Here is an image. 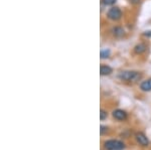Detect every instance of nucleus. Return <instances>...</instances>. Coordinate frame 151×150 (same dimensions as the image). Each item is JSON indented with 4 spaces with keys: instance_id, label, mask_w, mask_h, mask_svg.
I'll use <instances>...</instances> for the list:
<instances>
[{
    "instance_id": "1",
    "label": "nucleus",
    "mask_w": 151,
    "mask_h": 150,
    "mask_svg": "<svg viewBox=\"0 0 151 150\" xmlns=\"http://www.w3.org/2000/svg\"><path fill=\"white\" fill-rule=\"evenodd\" d=\"M142 75L135 71H124L118 75V78L125 82H136L139 81Z\"/></svg>"
},
{
    "instance_id": "4",
    "label": "nucleus",
    "mask_w": 151,
    "mask_h": 150,
    "mask_svg": "<svg viewBox=\"0 0 151 150\" xmlns=\"http://www.w3.org/2000/svg\"><path fill=\"white\" fill-rule=\"evenodd\" d=\"M135 137H136V140H137L138 143L140 145H142V146H148V145H149V140H148L147 136H146L144 133L137 132L135 134Z\"/></svg>"
},
{
    "instance_id": "13",
    "label": "nucleus",
    "mask_w": 151,
    "mask_h": 150,
    "mask_svg": "<svg viewBox=\"0 0 151 150\" xmlns=\"http://www.w3.org/2000/svg\"><path fill=\"white\" fill-rule=\"evenodd\" d=\"M107 129H108L107 127L101 126V129H100V133H101V135H103V134H104V132H105V130H107Z\"/></svg>"
},
{
    "instance_id": "3",
    "label": "nucleus",
    "mask_w": 151,
    "mask_h": 150,
    "mask_svg": "<svg viewBox=\"0 0 151 150\" xmlns=\"http://www.w3.org/2000/svg\"><path fill=\"white\" fill-rule=\"evenodd\" d=\"M107 16L111 20H119L122 16V11L119 7H112L107 12Z\"/></svg>"
},
{
    "instance_id": "10",
    "label": "nucleus",
    "mask_w": 151,
    "mask_h": 150,
    "mask_svg": "<svg viewBox=\"0 0 151 150\" xmlns=\"http://www.w3.org/2000/svg\"><path fill=\"white\" fill-rule=\"evenodd\" d=\"M110 55H111V52L109 50H101V59H107V57H110Z\"/></svg>"
},
{
    "instance_id": "2",
    "label": "nucleus",
    "mask_w": 151,
    "mask_h": 150,
    "mask_svg": "<svg viewBox=\"0 0 151 150\" xmlns=\"http://www.w3.org/2000/svg\"><path fill=\"white\" fill-rule=\"evenodd\" d=\"M104 147L106 150H123L125 149V144L120 140H108L104 143Z\"/></svg>"
},
{
    "instance_id": "7",
    "label": "nucleus",
    "mask_w": 151,
    "mask_h": 150,
    "mask_svg": "<svg viewBox=\"0 0 151 150\" xmlns=\"http://www.w3.org/2000/svg\"><path fill=\"white\" fill-rule=\"evenodd\" d=\"M112 72H113L112 67L107 66V65H102L101 67H100V74H101V76H107V75H110Z\"/></svg>"
},
{
    "instance_id": "12",
    "label": "nucleus",
    "mask_w": 151,
    "mask_h": 150,
    "mask_svg": "<svg viewBox=\"0 0 151 150\" xmlns=\"http://www.w3.org/2000/svg\"><path fill=\"white\" fill-rule=\"evenodd\" d=\"M102 2L105 5H113L116 2V0H102Z\"/></svg>"
},
{
    "instance_id": "5",
    "label": "nucleus",
    "mask_w": 151,
    "mask_h": 150,
    "mask_svg": "<svg viewBox=\"0 0 151 150\" xmlns=\"http://www.w3.org/2000/svg\"><path fill=\"white\" fill-rule=\"evenodd\" d=\"M113 117L118 121H124L127 118V113L121 109H117L113 111Z\"/></svg>"
},
{
    "instance_id": "9",
    "label": "nucleus",
    "mask_w": 151,
    "mask_h": 150,
    "mask_svg": "<svg viewBox=\"0 0 151 150\" xmlns=\"http://www.w3.org/2000/svg\"><path fill=\"white\" fill-rule=\"evenodd\" d=\"M146 50V45L144 43H139V44H137L135 47H134V52H136V54H143Z\"/></svg>"
},
{
    "instance_id": "8",
    "label": "nucleus",
    "mask_w": 151,
    "mask_h": 150,
    "mask_svg": "<svg viewBox=\"0 0 151 150\" xmlns=\"http://www.w3.org/2000/svg\"><path fill=\"white\" fill-rule=\"evenodd\" d=\"M112 33L115 36H117V37H120V36H122L124 34V30L120 26H115V27L112 28Z\"/></svg>"
},
{
    "instance_id": "11",
    "label": "nucleus",
    "mask_w": 151,
    "mask_h": 150,
    "mask_svg": "<svg viewBox=\"0 0 151 150\" xmlns=\"http://www.w3.org/2000/svg\"><path fill=\"white\" fill-rule=\"evenodd\" d=\"M108 117V113H107V111H105L102 109L101 111H100V119H101V121L105 120L106 118Z\"/></svg>"
},
{
    "instance_id": "6",
    "label": "nucleus",
    "mask_w": 151,
    "mask_h": 150,
    "mask_svg": "<svg viewBox=\"0 0 151 150\" xmlns=\"http://www.w3.org/2000/svg\"><path fill=\"white\" fill-rule=\"evenodd\" d=\"M140 89L143 92H150L151 91V79L146 80L140 84Z\"/></svg>"
},
{
    "instance_id": "14",
    "label": "nucleus",
    "mask_w": 151,
    "mask_h": 150,
    "mask_svg": "<svg viewBox=\"0 0 151 150\" xmlns=\"http://www.w3.org/2000/svg\"><path fill=\"white\" fill-rule=\"evenodd\" d=\"M145 35H151V31H146Z\"/></svg>"
}]
</instances>
